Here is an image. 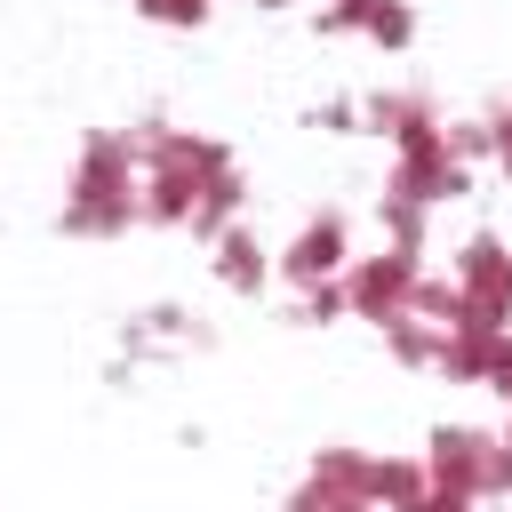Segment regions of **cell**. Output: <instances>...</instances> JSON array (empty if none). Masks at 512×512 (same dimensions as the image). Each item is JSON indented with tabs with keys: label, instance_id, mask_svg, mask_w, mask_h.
Here are the masks:
<instances>
[{
	"label": "cell",
	"instance_id": "8fae6325",
	"mask_svg": "<svg viewBox=\"0 0 512 512\" xmlns=\"http://www.w3.org/2000/svg\"><path fill=\"white\" fill-rule=\"evenodd\" d=\"M136 16H152V24H168V32H192V24L216 16V0H136Z\"/></svg>",
	"mask_w": 512,
	"mask_h": 512
},
{
	"label": "cell",
	"instance_id": "5bb4252c",
	"mask_svg": "<svg viewBox=\"0 0 512 512\" xmlns=\"http://www.w3.org/2000/svg\"><path fill=\"white\" fill-rule=\"evenodd\" d=\"M256 8H296V0H256Z\"/></svg>",
	"mask_w": 512,
	"mask_h": 512
},
{
	"label": "cell",
	"instance_id": "5b68a950",
	"mask_svg": "<svg viewBox=\"0 0 512 512\" xmlns=\"http://www.w3.org/2000/svg\"><path fill=\"white\" fill-rule=\"evenodd\" d=\"M352 272V216L344 208H312L280 248H272V280H288L296 296L304 288H328V280H344Z\"/></svg>",
	"mask_w": 512,
	"mask_h": 512
},
{
	"label": "cell",
	"instance_id": "52a82bcc",
	"mask_svg": "<svg viewBox=\"0 0 512 512\" xmlns=\"http://www.w3.org/2000/svg\"><path fill=\"white\" fill-rule=\"evenodd\" d=\"M288 512H376V504H368V448H344V440L320 448L312 472L296 480Z\"/></svg>",
	"mask_w": 512,
	"mask_h": 512
},
{
	"label": "cell",
	"instance_id": "7a4b0ae2",
	"mask_svg": "<svg viewBox=\"0 0 512 512\" xmlns=\"http://www.w3.org/2000/svg\"><path fill=\"white\" fill-rule=\"evenodd\" d=\"M144 224V152L128 128H96L64 176V232L72 240H120Z\"/></svg>",
	"mask_w": 512,
	"mask_h": 512
},
{
	"label": "cell",
	"instance_id": "9c48e42d",
	"mask_svg": "<svg viewBox=\"0 0 512 512\" xmlns=\"http://www.w3.org/2000/svg\"><path fill=\"white\" fill-rule=\"evenodd\" d=\"M320 24L344 32V40H368V48H408L416 40V8L408 0H320Z\"/></svg>",
	"mask_w": 512,
	"mask_h": 512
},
{
	"label": "cell",
	"instance_id": "4fadbf2b",
	"mask_svg": "<svg viewBox=\"0 0 512 512\" xmlns=\"http://www.w3.org/2000/svg\"><path fill=\"white\" fill-rule=\"evenodd\" d=\"M488 160L512 176V104H504V112H488Z\"/></svg>",
	"mask_w": 512,
	"mask_h": 512
},
{
	"label": "cell",
	"instance_id": "8992f818",
	"mask_svg": "<svg viewBox=\"0 0 512 512\" xmlns=\"http://www.w3.org/2000/svg\"><path fill=\"white\" fill-rule=\"evenodd\" d=\"M448 280H456V296H464L472 320L512 328V240H504V232L456 240V248H448Z\"/></svg>",
	"mask_w": 512,
	"mask_h": 512
},
{
	"label": "cell",
	"instance_id": "ba28073f",
	"mask_svg": "<svg viewBox=\"0 0 512 512\" xmlns=\"http://www.w3.org/2000/svg\"><path fill=\"white\" fill-rule=\"evenodd\" d=\"M360 128H368V136H384V152H408V144L440 136V128H448V112H440V96H432V88H376V96H360Z\"/></svg>",
	"mask_w": 512,
	"mask_h": 512
},
{
	"label": "cell",
	"instance_id": "277c9868",
	"mask_svg": "<svg viewBox=\"0 0 512 512\" xmlns=\"http://www.w3.org/2000/svg\"><path fill=\"white\" fill-rule=\"evenodd\" d=\"M424 472H432V488H456V496H512V480H504V432H488V424H440L432 440H424Z\"/></svg>",
	"mask_w": 512,
	"mask_h": 512
},
{
	"label": "cell",
	"instance_id": "7c38bea8",
	"mask_svg": "<svg viewBox=\"0 0 512 512\" xmlns=\"http://www.w3.org/2000/svg\"><path fill=\"white\" fill-rule=\"evenodd\" d=\"M400 512H480V496H456V488H424L416 504H400Z\"/></svg>",
	"mask_w": 512,
	"mask_h": 512
},
{
	"label": "cell",
	"instance_id": "6da1fadb",
	"mask_svg": "<svg viewBox=\"0 0 512 512\" xmlns=\"http://www.w3.org/2000/svg\"><path fill=\"white\" fill-rule=\"evenodd\" d=\"M144 152V224H168V232H192V240H216L224 224L248 216V176L240 160L200 136V128H144L136 136Z\"/></svg>",
	"mask_w": 512,
	"mask_h": 512
},
{
	"label": "cell",
	"instance_id": "3957f363",
	"mask_svg": "<svg viewBox=\"0 0 512 512\" xmlns=\"http://www.w3.org/2000/svg\"><path fill=\"white\" fill-rule=\"evenodd\" d=\"M424 248H368V256H352V272H344V304H352V320H368L376 336L400 320V312H416V288H424Z\"/></svg>",
	"mask_w": 512,
	"mask_h": 512
},
{
	"label": "cell",
	"instance_id": "9a60e30c",
	"mask_svg": "<svg viewBox=\"0 0 512 512\" xmlns=\"http://www.w3.org/2000/svg\"><path fill=\"white\" fill-rule=\"evenodd\" d=\"M504 408H512V400H504ZM504 432H512V424H504Z\"/></svg>",
	"mask_w": 512,
	"mask_h": 512
},
{
	"label": "cell",
	"instance_id": "30bf717a",
	"mask_svg": "<svg viewBox=\"0 0 512 512\" xmlns=\"http://www.w3.org/2000/svg\"><path fill=\"white\" fill-rule=\"evenodd\" d=\"M208 272L232 288V296H256L264 280H272V248H264V232L240 216V224H224L216 240H208Z\"/></svg>",
	"mask_w": 512,
	"mask_h": 512
}]
</instances>
